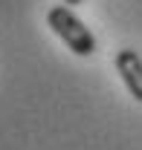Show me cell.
Wrapping results in <instances>:
<instances>
[{"mask_svg":"<svg viewBox=\"0 0 142 150\" xmlns=\"http://www.w3.org/2000/svg\"><path fill=\"white\" fill-rule=\"evenodd\" d=\"M81 0H64V6H78Z\"/></svg>","mask_w":142,"mask_h":150,"instance_id":"3","label":"cell"},{"mask_svg":"<svg viewBox=\"0 0 142 150\" xmlns=\"http://www.w3.org/2000/svg\"><path fill=\"white\" fill-rule=\"evenodd\" d=\"M113 67L122 78V84L128 87V93L142 104V58L136 49H119L113 58Z\"/></svg>","mask_w":142,"mask_h":150,"instance_id":"2","label":"cell"},{"mask_svg":"<svg viewBox=\"0 0 142 150\" xmlns=\"http://www.w3.org/2000/svg\"><path fill=\"white\" fill-rule=\"evenodd\" d=\"M47 26L67 43L70 52H75V55H81V58H87V55L96 52V38H93V32L81 23V18L72 12L70 6H52L47 12Z\"/></svg>","mask_w":142,"mask_h":150,"instance_id":"1","label":"cell"}]
</instances>
